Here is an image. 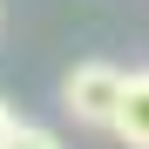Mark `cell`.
I'll return each instance as SVG.
<instances>
[{
  "mask_svg": "<svg viewBox=\"0 0 149 149\" xmlns=\"http://www.w3.org/2000/svg\"><path fill=\"white\" fill-rule=\"evenodd\" d=\"M122 74L115 61H74L61 81V109L81 122V129H115V102H122Z\"/></svg>",
  "mask_w": 149,
  "mask_h": 149,
  "instance_id": "6da1fadb",
  "label": "cell"
},
{
  "mask_svg": "<svg viewBox=\"0 0 149 149\" xmlns=\"http://www.w3.org/2000/svg\"><path fill=\"white\" fill-rule=\"evenodd\" d=\"M122 149H149V68H136L122 81V102H115V129H109Z\"/></svg>",
  "mask_w": 149,
  "mask_h": 149,
  "instance_id": "7a4b0ae2",
  "label": "cell"
},
{
  "mask_svg": "<svg viewBox=\"0 0 149 149\" xmlns=\"http://www.w3.org/2000/svg\"><path fill=\"white\" fill-rule=\"evenodd\" d=\"M0 149H68L54 129H41V122H14V129H7V142H0Z\"/></svg>",
  "mask_w": 149,
  "mask_h": 149,
  "instance_id": "3957f363",
  "label": "cell"
},
{
  "mask_svg": "<svg viewBox=\"0 0 149 149\" xmlns=\"http://www.w3.org/2000/svg\"><path fill=\"white\" fill-rule=\"evenodd\" d=\"M14 122H20V115H14L7 102H0V142H7V129H14Z\"/></svg>",
  "mask_w": 149,
  "mask_h": 149,
  "instance_id": "277c9868",
  "label": "cell"
}]
</instances>
